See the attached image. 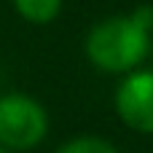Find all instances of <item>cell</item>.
<instances>
[{"mask_svg":"<svg viewBox=\"0 0 153 153\" xmlns=\"http://www.w3.org/2000/svg\"><path fill=\"white\" fill-rule=\"evenodd\" d=\"M86 56L102 73H129L143 65L151 51V30L132 13L108 16L97 22L86 35Z\"/></svg>","mask_w":153,"mask_h":153,"instance_id":"obj_1","label":"cell"},{"mask_svg":"<svg viewBox=\"0 0 153 153\" xmlns=\"http://www.w3.org/2000/svg\"><path fill=\"white\" fill-rule=\"evenodd\" d=\"M48 132V116L43 105L27 94L0 97V145L5 151H32Z\"/></svg>","mask_w":153,"mask_h":153,"instance_id":"obj_2","label":"cell"},{"mask_svg":"<svg viewBox=\"0 0 153 153\" xmlns=\"http://www.w3.org/2000/svg\"><path fill=\"white\" fill-rule=\"evenodd\" d=\"M116 113L132 132L153 134V70H129L116 89Z\"/></svg>","mask_w":153,"mask_h":153,"instance_id":"obj_3","label":"cell"},{"mask_svg":"<svg viewBox=\"0 0 153 153\" xmlns=\"http://www.w3.org/2000/svg\"><path fill=\"white\" fill-rule=\"evenodd\" d=\"M13 8L30 24H48L59 16L62 0H13Z\"/></svg>","mask_w":153,"mask_h":153,"instance_id":"obj_4","label":"cell"},{"mask_svg":"<svg viewBox=\"0 0 153 153\" xmlns=\"http://www.w3.org/2000/svg\"><path fill=\"white\" fill-rule=\"evenodd\" d=\"M54 153H118L116 145H110L102 137H75L65 145H59Z\"/></svg>","mask_w":153,"mask_h":153,"instance_id":"obj_5","label":"cell"},{"mask_svg":"<svg viewBox=\"0 0 153 153\" xmlns=\"http://www.w3.org/2000/svg\"><path fill=\"white\" fill-rule=\"evenodd\" d=\"M0 153H8V151H5V148H3V145H0Z\"/></svg>","mask_w":153,"mask_h":153,"instance_id":"obj_6","label":"cell"}]
</instances>
